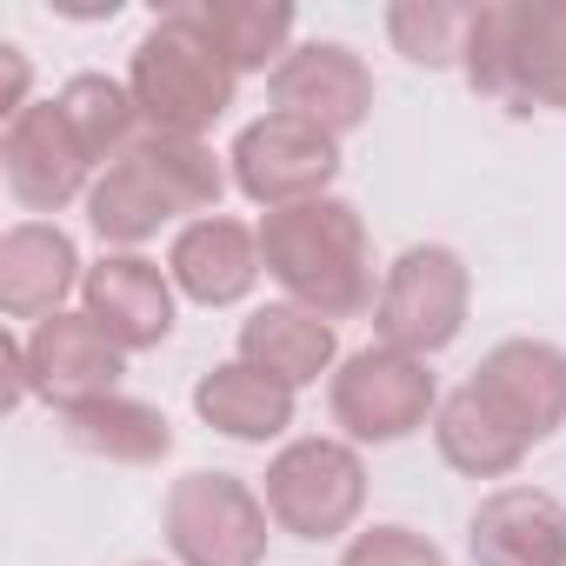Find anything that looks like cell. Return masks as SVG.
<instances>
[{
	"label": "cell",
	"instance_id": "6da1fadb",
	"mask_svg": "<svg viewBox=\"0 0 566 566\" xmlns=\"http://www.w3.org/2000/svg\"><path fill=\"white\" fill-rule=\"evenodd\" d=\"M140 87H147L154 114L174 120V127H193V120L220 114V101H227V74L213 67V54L207 48H174L160 34L140 48Z\"/></svg>",
	"mask_w": 566,
	"mask_h": 566
},
{
	"label": "cell",
	"instance_id": "7a4b0ae2",
	"mask_svg": "<svg viewBox=\"0 0 566 566\" xmlns=\"http://www.w3.org/2000/svg\"><path fill=\"white\" fill-rule=\"evenodd\" d=\"M420 407H427V380L394 354H360L340 380V413L354 420V433L394 440L420 420Z\"/></svg>",
	"mask_w": 566,
	"mask_h": 566
},
{
	"label": "cell",
	"instance_id": "3957f363",
	"mask_svg": "<svg viewBox=\"0 0 566 566\" xmlns=\"http://www.w3.org/2000/svg\"><path fill=\"white\" fill-rule=\"evenodd\" d=\"M334 174V147H327V134H307L301 120H266V127H253L247 140H240V180L266 200H280V193H294V187H314V180H327Z\"/></svg>",
	"mask_w": 566,
	"mask_h": 566
},
{
	"label": "cell",
	"instance_id": "277c9868",
	"mask_svg": "<svg viewBox=\"0 0 566 566\" xmlns=\"http://www.w3.org/2000/svg\"><path fill=\"white\" fill-rule=\"evenodd\" d=\"M433 287H453V260H447V253H407V260H400L394 307H387V327H394L400 340L440 347V340L460 327V294L433 301Z\"/></svg>",
	"mask_w": 566,
	"mask_h": 566
},
{
	"label": "cell",
	"instance_id": "5b68a950",
	"mask_svg": "<svg viewBox=\"0 0 566 566\" xmlns=\"http://www.w3.org/2000/svg\"><path fill=\"white\" fill-rule=\"evenodd\" d=\"M94 314L120 340H154V334H167V287H160L140 260H114L94 280Z\"/></svg>",
	"mask_w": 566,
	"mask_h": 566
},
{
	"label": "cell",
	"instance_id": "8992f818",
	"mask_svg": "<svg viewBox=\"0 0 566 566\" xmlns=\"http://www.w3.org/2000/svg\"><path fill=\"white\" fill-rule=\"evenodd\" d=\"M174 266H180V280L200 294V301H233L247 280H253V260H247V233L240 227H227V220H213V227H193L187 240H180V253H174Z\"/></svg>",
	"mask_w": 566,
	"mask_h": 566
},
{
	"label": "cell",
	"instance_id": "52a82bcc",
	"mask_svg": "<svg viewBox=\"0 0 566 566\" xmlns=\"http://www.w3.org/2000/svg\"><path fill=\"white\" fill-rule=\"evenodd\" d=\"M200 413H213V420H220L227 433H240V440H266V433L287 427V394L266 387L253 367H227L220 380L200 387Z\"/></svg>",
	"mask_w": 566,
	"mask_h": 566
},
{
	"label": "cell",
	"instance_id": "ba28073f",
	"mask_svg": "<svg viewBox=\"0 0 566 566\" xmlns=\"http://www.w3.org/2000/svg\"><path fill=\"white\" fill-rule=\"evenodd\" d=\"M247 354L266 360V374H280V380H314L321 360L334 354V334L307 314H260L247 327Z\"/></svg>",
	"mask_w": 566,
	"mask_h": 566
},
{
	"label": "cell",
	"instance_id": "9c48e42d",
	"mask_svg": "<svg viewBox=\"0 0 566 566\" xmlns=\"http://www.w3.org/2000/svg\"><path fill=\"white\" fill-rule=\"evenodd\" d=\"M334 87H340V94H367V87H360V67L347 61V48H307L287 74H280V101H287V107H301L307 94H314V101H334ZM347 120H360V114L334 101V127H347Z\"/></svg>",
	"mask_w": 566,
	"mask_h": 566
},
{
	"label": "cell",
	"instance_id": "30bf717a",
	"mask_svg": "<svg viewBox=\"0 0 566 566\" xmlns=\"http://www.w3.org/2000/svg\"><path fill=\"white\" fill-rule=\"evenodd\" d=\"M347 566H440V559H433V546H413V539H407L400 526H387V533L360 539Z\"/></svg>",
	"mask_w": 566,
	"mask_h": 566
}]
</instances>
